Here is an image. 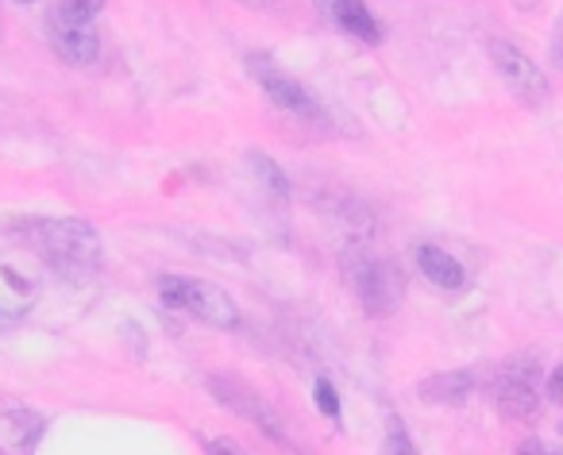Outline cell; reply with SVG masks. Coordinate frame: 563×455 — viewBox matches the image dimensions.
<instances>
[{
  "label": "cell",
  "mask_w": 563,
  "mask_h": 455,
  "mask_svg": "<svg viewBox=\"0 0 563 455\" xmlns=\"http://www.w3.org/2000/svg\"><path fill=\"white\" fill-rule=\"evenodd\" d=\"M47 35L55 55L70 66H93L97 55H101V35H97L93 24H66V20L51 16Z\"/></svg>",
  "instance_id": "9"
},
{
  "label": "cell",
  "mask_w": 563,
  "mask_h": 455,
  "mask_svg": "<svg viewBox=\"0 0 563 455\" xmlns=\"http://www.w3.org/2000/svg\"><path fill=\"white\" fill-rule=\"evenodd\" d=\"M313 398H317V409H321L324 417H332V421H340V393H336V386H332L329 378H317Z\"/></svg>",
  "instance_id": "17"
},
{
  "label": "cell",
  "mask_w": 563,
  "mask_h": 455,
  "mask_svg": "<svg viewBox=\"0 0 563 455\" xmlns=\"http://www.w3.org/2000/svg\"><path fill=\"white\" fill-rule=\"evenodd\" d=\"M0 421H4V432H9L16 452H35V444L43 440V429H47V421L35 409H4Z\"/></svg>",
  "instance_id": "13"
},
{
  "label": "cell",
  "mask_w": 563,
  "mask_h": 455,
  "mask_svg": "<svg viewBox=\"0 0 563 455\" xmlns=\"http://www.w3.org/2000/svg\"><path fill=\"white\" fill-rule=\"evenodd\" d=\"M514 455H548V447L540 444L537 436H529V440H521V444H517V452Z\"/></svg>",
  "instance_id": "21"
},
{
  "label": "cell",
  "mask_w": 563,
  "mask_h": 455,
  "mask_svg": "<svg viewBox=\"0 0 563 455\" xmlns=\"http://www.w3.org/2000/svg\"><path fill=\"white\" fill-rule=\"evenodd\" d=\"M552 63L563 66V16L555 20V32H552Z\"/></svg>",
  "instance_id": "20"
},
{
  "label": "cell",
  "mask_w": 563,
  "mask_h": 455,
  "mask_svg": "<svg viewBox=\"0 0 563 455\" xmlns=\"http://www.w3.org/2000/svg\"><path fill=\"white\" fill-rule=\"evenodd\" d=\"M417 267H421V275L429 278L432 286H440V290H463V282H467V270H463V263L455 259V255H448L444 247H437V244L417 247Z\"/></svg>",
  "instance_id": "12"
},
{
  "label": "cell",
  "mask_w": 563,
  "mask_h": 455,
  "mask_svg": "<svg viewBox=\"0 0 563 455\" xmlns=\"http://www.w3.org/2000/svg\"><path fill=\"white\" fill-rule=\"evenodd\" d=\"M104 4H109V0H58L55 16L66 20V24H93L104 12Z\"/></svg>",
  "instance_id": "15"
},
{
  "label": "cell",
  "mask_w": 563,
  "mask_h": 455,
  "mask_svg": "<svg viewBox=\"0 0 563 455\" xmlns=\"http://www.w3.org/2000/svg\"><path fill=\"white\" fill-rule=\"evenodd\" d=\"M243 163H247L251 170H255V178L263 181V186L271 189V193H278V197H290V178H286V174H282V166L274 163V158H266V155H258V151H251V155L243 158Z\"/></svg>",
  "instance_id": "14"
},
{
  "label": "cell",
  "mask_w": 563,
  "mask_h": 455,
  "mask_svg": "<svg viewBox=\"0 0 563 455\" xmlns=\"http://www.w3.org/2000/svg\"><path fill=\"white\" fill-rule=\"evenodd\" d=\"M344 278L367 317H394L401 309V301H406V278H401V270L386 259H375L371 252H347Z\"/></svg>",
  "instance_id": "2"
},
{
  "label": "cell",
  "mask_w": 563,
  "mask_h": 455,
  "mask_svg": "<svg viewBox=\"0 0 563 455\" xmlns=\"http://www.w3.org/2000/svg\"><path fill=\"white\" fill-rule=\"evenodd\" d=\"M12 4H35V0H12Z\"/></svg>",
  "instance_id": "22"
},
{
  "label": "cell",
  "mask_w": 563,
  "mask_h": 455,
  "mask_svg": "<svg viewBox=\"0 0 563 455\" xmlns=\"http://www.w3.org/2000/svg\"><path fill=\"white\" fill-rule=\"evenodd\" d=\"M158 298L166 309H181V313L197 317V321L212 324V329H240V309H235L232 293L220 290L217 282L186 275H163L158 278Z\"/></svg>",
  "instance_id": "3"
},
{
  "label": "cell",
  "mask_w": 563,
  "mask_h": 455,
  "mask_svg": "<svg viewBox=\"0 0 563 455\" xmlns=\"http://www.w3.org/2000/svg\"><path fill=\"white\" fill-rule=\"evenodd\" d=\"M40 259L66 282H93L101 275V236L89 220L78 217H35L24 224Z\"/></svg>",
  "instance_id": "1"
},
{
  "label": "cell",
  "mask_w": 563,
  "mask_h": 455,
  "mask_svg": "<svg viewBox=\"0 0 563 455\" xmlns=\"http://www.w3.org/2000/svg\"><path fill=\"white\" fill-rule=\"evenodd\" d=\"M205 455H247L235 440L217 436V440H205Z\"/></svg>",
  "instance_id": "19"
},
{
  "label": "cell",
  "mask_w": 563,
  "mask_h": 455,
  "mask_svg": "<svg viewBox=\"0 0 563 455\" xmlns=\"http://www.w3.org/2000/svg\"><path fill=\"white\" fill-rule=\"evenodd\" d=\"M247 70L255 74L258 89H263V93L271 97V104H278L282 112H294V116H301V120H321V104H317V97L309 93L294 74L278 70L266 55H251Z\"/></svg>",
  "instance_id": "5"
},
{
  "label": "cell",
  "mask_w": 563,
  "mask_h": 455,
  "mask_svg": "<svg viewBox=\"0 0 563 455\" xmlns=\"http://www.w3.org/2000/svg\"><path fill=\"white\" fill-rule=\"evenodd\" d=\"M40 301V282L27 278L20 267H12L9 259H0V332L20 324Z\"/></svg>",
  "instance_id": "7"
},
{
  "label": "cell",
  "mask_w": 563,
  "mask_h": 455,
  "mask_svg": "<svg viewBox=\"0 0 563 455\" xmlns=\"http://www.w3.org/2000/svg\"><path fill=\"white\" fill-rule=\"evenodd\" d=\"M494 406L506 421H537L540 417V393L525 370L509 367L506 375L494 382Z\"/></svg>",
  "instance_id": "8"
},
{
  "label": "cell",
  "mask_w": 563,
  "mask_h": 455,
  "mask_svg": "<svg viewBox=\"0 0 563 455\" xmlns=\"http://www.w3.org/2000/svg\"><path fill=\"white\" fill-rule=\"evenodd\" d=\"M317 9L329 16V24H336L344 35L367 43V47H378L383 43V24L375 20V12L363 4V0H317Z\"/></svg>",
  "instance_id": "10"
},
{
  "label": "cell",
  "mask_w": 563,
  "mask_h": 455,
  "mask_svg": "<svg viewBox=\"0 0 563 455\" xmlns=\"http://www.w3.org/2000/svg\"><path fill=\"white\" fill-rule=\"evenodd\" d=\"M209 390H212V398H217L220 406H228L232 413H240V417H247V421H255L258 429H263L266 436L274 440V444L294 447L290 436H286V429H282V421L271 413V409L263 406V398H258L255 390H247L243 382H235V378H224V375H209Z\"/></svg>",
  "instance_id": "6"
},
{
  "label": "cell",
  "mask_w": 563,
  "mask_h": 455,
  "mask_svg": "<svg viewBox=\"0 0 563 455\" xmlns=\"http://www.w3.org/2000/svg\"><path fill=\"white\" fill-rule=\"evenodd\" d=\"M548 455H563V447H560V452H548Z\"/></svg>",
  "instance_id": "23"
},
{
  "label": "cell",
  "mask_w": 563,
  "mask_h": 455,
  "mask_svg": "<svg viewBox=\"0 0 563 455\" xmlns=\"http://www.w3.org/2000/svg\"><path fill=\"white\" fill-rule=\"evenodd\" d=\"M383 455H421L413 444V436H409V429L401 424V417H390V421H386Z\"/></svg>",
  "instance_id": "16"
},
{
  "label": "cell",
  "mask_w": 563,
  "mask_h": 455,
  "mask_svg": "<svg viewBox=\"0 0 563 455\" xmlns=\"http://www.w3.org/2000/svg\"><path fill=\"white\" fill-rule=\"evenodd\" d=\"M486 51H490L494 70L501 74V81H506L509 93H514L517 101L529 104V109H540V104L552 101V89H548V81H544V70H540L521 47H514V43H506V40H490Z\"/></svg>",
  "instance_id": "4"
},
{
  "label": "cell",
  "mask_w": 563,
  "mask_h": 455,
  "mask_svg": "<svg viewBox=\"0 0 563 455\" xmlns=\"http://www.w3.org/2000/svg\"><path fill=\"white\" fill-rule=\"evenodd\" d=\"M471 393H475V375L471 370H440L429 375L417 386V398L429 401V406H467Z\"/></svg>",
  "instance_id": "11"
},
{
  "label": "cell",
  "mask_w": 563,
  "mask_h": 455,
  "mask_svg": "<svg viewBox=\"0 0 563 455\" xmlns=\"http://www.w3.org/2000/svg\"><path fill=\"white\" fill-rule=\"evenodd\" d=\"M544 398L552 401V406H563V363H555L552 375H548V382H544Z\"/></svg>",
  "instance_id": "18"
}]
</instances>
